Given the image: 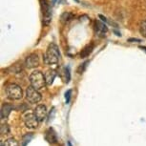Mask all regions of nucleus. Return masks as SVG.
Segmentation results:
<instances>
[{
  "mask_svg": "<svg viewBox=\"0 0 146 146\" xmlns=\"http://www.w3.org/2000/svg\"><path fill=\"white\" fill-rule=\"evenodd\" d=\"M23 120H24V123H25L26 127L29 129L37 128L38 122H39L37 117H35V113H32V112H26L23 115Z\"/></svg>",
  "mask_w": 146,
  "mask_h": 146,
  "instance_id": "39448f33",
  "label": "nucleus"
},
{
  "mask_svg": "<svg viewBox=\"0 0 146 146\" xmlns=\"http://www.w3.org/2000/svg\"><path fill=\"white\" fill-rule=\"evenodd\" d=\"M139 33L143 37H146V20L142 21L139 26Z\"/></svg>",
  "mask_w": 146,
  "mask_h": 146,
  "instance_id": "f3484780",
  "label": "nucleus"
},
{
  "mask_svg": "<svg viewBox=\"0 0 146 146\" xmlns=\"http://www.w3.org/2000/svg\"><path fill=\"white\" fill-rule=\"evenodd\" d=\"M1 146H19V145H18V142L16 141L15 139H13V137H10V139L4 140V141L1 143Z\"/></svg>",
  "mask_w": 146,
  "mask_h": 146,
  "instance_id": "4468645a",
  "label": "nucleus"
},
{
  "mask_svg": "<svg viewBox=\"0 0 146 146\" xmlns=\"http://www.w3.org/2000/svg\"><path fill=\"white\" fill-rule=\"evenodd\" d=\"M75 1H76V2H78V0H75Z\"/></svg>",
  "mask_w": 146,
  "mask_h": 146,
  "instance_id": "b1692460",
  "label": "nucleus"
},
{
  "mask_svg": "<svg viewBox=\"0 0 146 146\" xmlns=\"http://www.w3.org/2000/svg\"><path fill=\"white\" fill-rule=\"evenodd\" d=\"M30 83L36 90H40L46 85L45 76L40 71H34L30 75Z\"/></svg>",
  "mask_w": 146,
  "mask_h": 146,
  "instance_id": "f03ea898",
  "label": "nucleus"
},
{
  "mask_svg": "<svg viewBox=\"0 0 146 146\" xmlns=\"http://www.w3.org/2000/svg\"><path fill=\"white\" fill-rule=\"evenodd\" d=\"M129 41H140L139 39H129Z\"/></svg>",
  "mask_w": 146,
  "mask_h": 146,
  "instance_id": "4be33fe9",
  "label": "nucleus"
},
{
  "mask_svg": "<svg viewBox=\"0 0 146 146\" xmlns=\"http://www.w3.org/2000/svg\"><path fill=\"white\" fill-rule=\"evenodd\" d=\"M34 113H35V117H37L38 120H39V121H43L46 118V117H47V108H46V106L42 105V104H40V105H37L36 107H35Z\"/></svg>",
  "mask_w": 146,
  "mask_h": 146,
  "instance_id": "6e6552de",
  "label": "nucleus"
},
{
  "mask_svg": "<svg viewBox=\"0 0 146 146\" xmlns=\"http://www.w3.org/2000/svg\"><path fill=\"white\" fill-rule=\"evenodd\" d=\"M61 78L65 83H69V81H70V79H71V74H70V69L68 67H65L62 69Z\"/></svg>",
  "mask_w": 146,
  "mask_h": 146,
  "instance_id": "ddd939ff",
  "label": "nucleus"
},
{
  "mask_svg": "<svg viewBox=\"0 0 146 146\" xmlns=\"http://www.w3.org/2000/svg\"><path fill=\"white\" fill-rule=\"evenodd\" d=\"M87 64H88V62H85L83 67H84V68L86 67V65H87ZM83 71H84V69H82V66H80V67H79V69H78V73H79V74H82V72H83Z\"/></svg>",
  "mask_w": 146,
  "mask_h": 146,
  "instance_id": "412c9836",
  "label": "nucleus"
},
{
  "mask_svg": "<svg viewBox=\"0 0 146 146\" xmlns=\"http://www.w3.org/2000/svg\"><path fill=\"white\" fill-rule=\"evenodd\" d=\"M10 132V128H9V125L8 124H2L1 126V135H5V134H8Z\"/></svg>",
  "mask_w": 146,
  "mask_h": 146,
  "instance_id": "a211bd4d",
  "label": "nucleus"
},
{
  "mask_svg": "<svg viewBox=\"0 0 146 146\" xmlns=\"http://www.w3.org/2000/svg\"><path fill=\"white\" fill-rule=\"evenodd\" d=\"M73 13H69V12H65L61 15V17H60V20H61L62 23H67L68 21H70L72 18H73Z\"/></svg>",
  "mask_w": 146,
  "mask_h": 146,
  "instance_id": "2eb2a0df",
  "label": "nucleus"
},
{
  "mask_svg": "<svg viewBox=\"0 0 146 146\" xmlns=\"http://www.w3.org/2000/svg\"><path fill=\"white\" fill-rule=\"evenodd\" d=\"M45 80H46V85L50 86L54 83V80L56 76V72L54 70H48L45 73Z\"/></svg>",
  "mask_w": 146,
  "mask_h": 146,
  "instance_id": "9b49d317",
  "label": "nucleus"
},
{
  "mask_svg": "<svg viewBox=\"0 0 146 146\" xmlns=\"http://www.w3.org/2000/svg\"><path fill=\"white\" fill-rule=\"evenodd\" d=\"M13 110V106L10 105L8 103H5L2 105L1 108V118L2 119H6V118L9 117L11 111Z\"/></svg>",
  "mask_w": 146,
  "mask_h": 146,
  "instance_id": "f8f14e48",
  "label": "nucleus"
},
{
  "mask_svg": "<svg viewBox=\"0 0 146 146\" xmlns=\"http://www.w3.org/2000/svg\"><path fill=\"white\" fill-rule=\"evenodd\" d=\"M42 10H43V22L45 25H49L52 20V12L51 7L46 0L42 1Z\"/></svg>",
  "mask_w": 146,
  "mask_h": 146,
  "instance_id": "423d86ee",
  "label": "nucleus"
},
{
  "mask_svg": "<svg viewBox=\"0 0 146 146\" xmlns=\"http://www.w3.org/2000/svg\"><path fill=\"white\" fill-rule=\"evenodd\" d=\"M60 57V53L58 50V47H57L56 44L54 43H51L49 44L48 48L46 50V54H45V62L49 65H54L56 64L59 60Z\"/></svg>",
  "mask_w": 146,
  "mask_h": 146,
  "instance_id": "f257e3e1",
  "label": "nucleus"
},
{
  "mask_svg": "<svg viewBox=\"0 0 146 146\" xmlns=\"http://www.w3.org/2000/svg\"><path fill=\"white\" fill-rule=\"evenodd\" d=\"M7 96L12 100H19L23 96V91L21 87L15 83H11L6 87Z\"/></svg>",
  "mask_w": 146,
  "mask_h": 146,
  "instance_id": "7ed1b4c3",
  "label": "nucleus"
},
{
  "mask_svg": "<svg viewBox=\"0 0 146 146\" xmlns=\"http://www.w3.org/2000/svg\"><path fill=\"white\" fill-rule=\"evenodd\" d=\"M45 139L49 143H56L57 142V135L53 128H49L45 133Z\"/></svg>",
  "mask_w": 146,
  "mask_h": 146,
  "instance_id": "1a4fd4ad",
  "label": "nucleus"
},
{
  "mask_svg": "<svg viewBox=\"0 0 146 146\" xmlns=\"http://www.w3.org/2000/svg\"><path fill=\"white\" fill-rule=\"evenodd\" d=\"M26 98L29 100V102L36 104L41 100L42 96H41V94L38 92V90H36L31 85L26 89Z\"/></svg>",
  "mask_w": 146,
  "mask_h": 146,
  "instance_id": "20e7f679",
  "label": "nucleus"
},
{
  "mask_svg": "<svg viewBox=\"0 0 146 146\" xmlns=\"http://www.w3.org/2000/svg\"><path fill=\"white\" fill-rule=\"evenodd\" d=\"M95 30H96V33L100 35H104L108 31V28L103 22H100V21H96L95 23Z\"/></svg>",
  "mask_w": 146,
  "mask_h": 146,
  "instance_id": "9d476101",
  "label": "nucleus"
},
{
  "mask_svg": "<svg viewBox=\"0 0 146 146\" xmlns=\"http://www.w3.org/2000/svg\"><path fill=\"white\" fill-rule=\"evenodd\" d=\"M33 139V135L32 134H27L23 137L22 139V146H26L28 143L31 141V139Z\"/></svg>",
  "mask_w": 146,
  "mask_h": 146,
  "instance_id": "dca6fc26",
  "label": "nucleus"
},
{
  "mask_svg": "<svg viewBox=\"0 0 146 146\" xmlns=\"http://www.w3.org/2000/svg\"><path fill=\"white\" fill-rule=\"evenodd\" d=\"M25 64L29 69H33V68L37 67V66L39 65V57H38V56L36 54H30V56L26 58Z\"/></svg>",
  "mask_w": 146,
  "mask_h": 146,
  "instance_id": "0eeeda50",
  "label": "nucleus"
},
{
  "mask_svg": "<svg viewBox=\"0 0 146 146\" xmlns=\"http://www.w3.org/2000/svg\"><path fill=\"white\" fill-rule=\"evenodd\" d=\"M56 0H53V3H56Z\"/></svg>",
  "mask_w": 146,
  "mask_h": 146,
  "instance_id": "5701e85b",
  "label": "nucleus"
},
{
  "mask_svg": "<svg viewBox=\"0 0 146 146\" xmlns=\"http://www.w3.org/2000/svg\"><path fill=\"white\" fill-rule=\"evenodd\" d=\"M89 48H90V46L88 47V48H86V49H84L83 50V52H81V57H85V56H87L88 54H89L91 52H92V49H90L89 50Z\"/></svg>",
  "mask_w": 146,
  "mask_h": 146,
  "instance_id": "6ab92c4d",
  "label": "nucleus"
},
{
  "mask_svg": "<svg viewBox=\"0 0 146 146\" xmlns=\"http://www.w3.org/2000/svg\"><path fill=\"white\" fill-rule=\"evenodd\" d=\"M71 95H72V90H68L67 92L65 93V100H66V103L70 102L71 100Z\"/></svg>",
  "mask_w": 146,
  "mask_h": 146,
  "instance_id": "aec40b11",
  "label": "nucleus"
}]
</instances>
